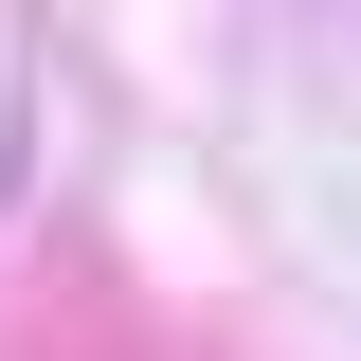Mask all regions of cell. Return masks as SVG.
<instances>
[{"instance_id": "1", "label": "cell", "mask_w": 361, "mask_h": 361, "mask_svg": "<svg viewBox=\"0 0 361 361\" xmlns=\"http://www.w3.org/2000/svg\"><path fill=\"white\" fill-rule=\"evenodd\" d=\"M18 180H37V37L0 0V217H18Z\"/></svg>"}]
</instances>
